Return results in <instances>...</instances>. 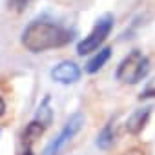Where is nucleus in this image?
I'll return each instance as SVG.
<instances>
[{"label": "nucleus", "instance_id": "nucleus-11", "mask_svg": "<svg viewBox=\"0 0 155 155\" xmlns=\"http://www.w3.org/2000/svg\"><path fill=\"white\" fill-rule=\"evenodd\" d=\"M6 113V102H4V99L0 97V117H2Z\"/></svg>", "mask_w": 155, "mask_h": 155}, {"label": "nucleus", "instance_id": "nucleus-2", "mask_svg": "<svg viewBox=\"0 0 155 155\" xmlns=\"http://www.w3.org/2000/svg\"><path fill=\"white\" fill-rule=\"evenodd\" d=\"M148 69H150V60L139 49H133L117 66L115 79L119 82H124V84H137L139 81H142L146 77Z\"/></svg>", "mask_w": 155, "mask_h": 155}, {"label": "nucleus", "instance_id": "nucleus-5", "mask_svg": "<svg viewBox=\"0 0 155 155\" xmlns=\"http://www.w3.org/2000/svg\"><path fill=\"white\" fill-rule=\"evenodd\" d=\"M81 68L71 60H62L51 69V79L58 84H73L81 79Z\"/></svg>", "mask_w": 155, "mask_h": 155}, {"label": "nucleus", "instance_id": "nucleus-6", "mask_svg": "<svg viewBox=\"0 0 155 155\" xmlns=\"http://www.w3.org/2000/svg\"><path fill=\"white\" fill-rule=\"evenodd\" d=\"M150 113H151V108H142V110L133 111L130 115V119L126 120V131L131 135H139L144 130V126L150 119Z\"/></svg>", "mask_w": 155, "mask_h": 155}, {"label": "nucleus", "instance_id": "nucleus-8", "mask_svg": "<svg viewBox=\"0 0 155 155\" xmlns=\"http://www.w3.org/2000/svg\"><path fill=\"white\" fill-rule=\"evenodd\" d=\"M111 144H113V130H111V122H108L97 135V146L101 150H108Z\"/></svg>", "mask_w": 155, "mask_h": 155}, {"label": "nucleus", "instance_id": "nucleus-3", "mask_svg": "<svg viewBox=\"0 0 155 155\" xmlns=\"http://www.w3.org/2000/svg\"><path fill=\"white\" fill-rule=\"evenodd\" d=\"M113 29V15L111 13H104L93 26V29L90 31L88 37H84L79 44H77V53L79 55H88L93 53L101 48V44L110 37Z\"/></svg>", "mask_w": 155, "mask_h": 155}, {"label": "nucleus", "instance_id": "nucleus-1", "mask_svg": "<svg viewBox=\"0 0 155 155\" xmlns=\"http://www.w3.org/2000/svg\"><path fill=\"white\" fill-rule=\"evenodd\" d=\"M71 38H73V33L69 29H64L46 20H33L22 31L20 42L29 53H44V51L69 44Z\"/></svg>", "mask_w": 155, "mask_h": 155}, {"label": "nucleus", "instance_id": "nucleus-4", "mask_svg": "<svg viewBox=\"0 0 155 155\" xmlns=\"http://www.w3.org/2000/svg\"><path fill=\"white\" fill-rule=\"evenodd\" d=\"M84 122H86V117H84V113H81V111H75L68 120H66V124H64V128L60 130V133L44 148V151H42V155H58L71 140H73V137L79 133L81 130H82V126H84Z\"/></svg>", "mask_w": 155, "mask_h": 155}, {"label": "nucleus", "instance_id": "nucleus-10", "mask_svg": "<svg viewBox=\"0 0 155 155\" xmlns=\"http://www.w3.org/2000/svg\"><path fill=\"white\" fill-rule=\"evenodd\" d=\"M28 2H29V0H9V4H11L13 8H17V9H22Z\"/></svg>", "mask_w": 155, "mask_h": 155}, {"label": "nucleus", "instance_id": "nucleus-7", "mask_svg": "<svg viewBox=\"0 0 155 155\" xmlns=\"http://www.w3.org/2000/svg\"><path fill=\"white\" fill-rule=\"evenodd\" d=\"M110 57H111V48H110V46L99 49V51L95 53V57L90 58V62L86 64V71H88V73H97L99 69L104 68V64L110 60Z\"/></svg>", "mask_w": 155, "mask_h": 155}, {"label": "nucleus", "instance_id": "nucleus-9", "mask_svg": "<svg viewBox=\"0 0 155 155\" xmlns=\"http://www.w3.org/2000/svg\"><path fill=\"white\" fill-rule=\"evenodd\" d=\"M120 155H146V151H144V148H139V146H133V148H130V150H126V151H122Z\"/></svg>", "mask_w": 155, "mask_h": 155}]
</instances>
